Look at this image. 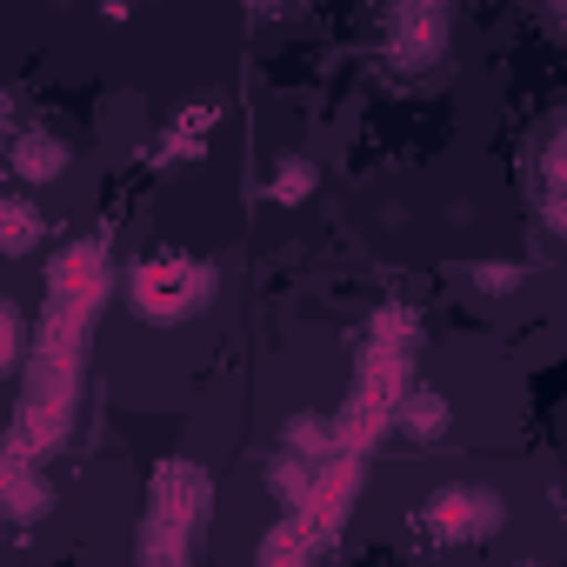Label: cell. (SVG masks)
<instances>
[{
    "label": "cell",
    "mask_w": 567,
    "mask_h": 567,
    "mask_svg": "<svg viewBox=\"0 0 567 567\" xmlns=\"http://www.w3.org/2000/svg\"><path fill=\"white\" fill-rule=\"evenodd\" d=\"M127 295H134V308L147 321H181L214 295V274L200 260H187V254H147L134 267V280H127Z\"/></svg>",
    "instance_id": "1"
},
{
    "label": "cell",
    "mask_w": 567,
    "mask_h": 567,
    "mask_svg": "<svg viewBox=\"0 0 567 567\" xmlns=\"http://www.w3.org/2000/svg\"><path fill=\"white\" fill-rule=\"evenodd\" d=\"M501 520H507V507H501V494H494V487H441L434 501H421V534H427V540H441V547L487 540Z\"/></svg>",
    "instance_id": "2"
},
{
    "label": "cell",
    "mask_w": 567,
    "mask_h": 567,
    "mask_svg": "<svg viewBox=\"0 0 567 567\" xmlns=\"http://www.w3.org/2000/svg\"><path fill=\"white\" fill-rule=\"evenodd\" d=\"M101 288H107V267H101V247H94V240H74V247L48 267V295H54V308H94Z\"/></svg>",
    "instance_id": "3"
},
{
    "label": "cell",
    "mask_w": 567,
    "mask_h": 567,
    "mask_svg": "<svg viewBox=\"0 0 567 567\" xmlns=\"http://www.w3.org/2000/svg\"><path fill=\"white\" fill-rule=\"evenodd\" d=\"M388 28H394V41H388L394 68H434L441 48H447V14L441 8H401Z\"/></svg>",
    "instance_id": "4"
},
{
    "label": "cell",
    "mask_w": 567,
    "mask_h": 567,
    "mask_svg": "<svg viewBox=\"0 0 567 567\" xmlns=\"http://www.w3.org/2000/svg\"><path fill=\"white\" fill-rule=\"evenodd\" d=\"M14 174L28 181V187H48V181H61L68 174V141H54V134H21L14 141Z\"/></svg>",
    "instance_id": "5"
},
{
    "label": "cell",
    "mask_w": 567,
    "mask_h": 567,
    "mask_svg": "<svg viewBox=\"0 0 567 567\" xmlns=\"http://www.w3.org/2000/svg\"><path fill=\"white\" fill-rule=\"evenodd\" d=\"M394 427L408 441H441L447 434V394L441 388H408L401 408H394Z\"/></svg>",
    "instance_id": "6"
},
{
    "label": "cell",
    "mask_w": 567,
    "mask_h": 567,
    "mask_svg": "<svg viewBox=\"0 0 567 567\" xmlns=\"http://www.w3.org/2000/svg\"><path fill=\"white\" fill-rule=\"evenodd\" d=\"M194 507H200V481H194L187 467H174L167 481H154V527H161V534H174Z\"/></svg>",
    "instance_id": "7"
},
{
    "label": "cell",
    "mask_w": 567,
    "mask_h": 567,
    "mask_svg": "<svg viewBox=\"0 0 567 567\" xmlns=\"http://www.w3.org/2000/svg\"><path fill=\"white\" fill-rule=\"evenodd\" d=\"M41 214H34V200H8V207H0V254H8V260H21V254H34V240H41Z\"/></svg>",
    "instance_id": "8"
},
{
    "label": "cell",
    "mask_w": 567,
    "mask_h": 567,
    "mask_svg": "<svg viewBox=\"0 0 567 567\" xmlns=\"http://www.w3.org/2000/svg\"><path fill=\"white\" fill-rule=\"evenodd\" d=\"M334 447V427L321 421V414H295L288 421V454L295 461H315V454H328Z\"/></svg>",
    "instance_id": "9"
},
{
    "label": "cell",
    "mask_w": 567,
    "mask_h": 567,
    "mask_svg": "<svg viewBox=\"0 0 567 567\" xmlns=\"http://www.w3.org/2000/svg\"><path fill=\"white\" fill-rule=\"evenodd\" d=\"M308 187H315V167H308V161H280V174L267 181V200L295 207V200H308Z\"/></svg>",
    "instance_id": "10"
},
{
    "label": "cell",
    "mask_w": 567,
    "mask_h": 567,
    "mask_svg": "<svg viewBox=\"0 0 567 567\" xmlns=\"http://www.w3.org/2000/svg\"><path fill=\"white\" fill-rule=\"evenodd\" d=\"M301 547H308V534H301V527H274V534L260 540V567H295V560H301Z\"/></svg>",
    "instance_id": "11"
},
{
    "label": "cell",
    "mask_w": 567,
    "mask_h": 567,
    "mask_svg": "<svg viewBox=\"0 0 567 567\" xmlns=\"http://www.w3.org/2000/svg\"><path fill=\"white\" fill-rule=\"evenodd\" d=\"M474 288L481 295H507V288H520V267L514 260H487V267H474Z\"/></svg>",
    "instance_id": "12"
},
{
    "label": "cell",
    "mask_w": 567,
    "mask_h": 567,
    "mask_svg": "<svg viewBox=\"0 0 567 567\" xmlns=\"http://www.w3.org/2000/svg\"><path fill=\"white\" fill-rule=\"evenodd\" d=\"M540 174H547V187H554V194H567V127L547 141V154H540Z\"/></svg>",
    "instance_id": "13"
},
{
    "label": "cell",
    "mask_w": 567,
    "mask_h": 567,
    "mask_svg": "<svg viewBox=\"0 0 567 567\" xmlns=\"http://www.w3.org/2000/svg\"><path fill=\"white\" fill-rule=\"evenodd\" d=\"M21 321H28V315H21L14 301L0 308V341H8V368H21Z\"/></svg>",
    "instance_id": "14"
},
{
    "label": "cell",
    "mask_w": 567,
    "mask_h": 567,
    "mask_svg": "<svg viewBox=\"0 0 567 567\" xmlns=\"http://www.w3.org/2000/svg\"><path fill=\"white\" fill-rule=\"evenodd\" d=\"M540 227H547L554 240H567V194H554V200L540 207Z\"/></svg>",
    "instance_id": "15"
}]
</instances>
